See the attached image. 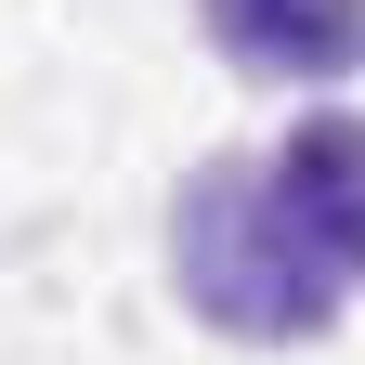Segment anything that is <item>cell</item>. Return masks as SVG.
I'll list each match as a JSON object with an SVG mask.
<instances>
[{"instance_id": "6da1fadb", "label": "cell", "mask_w": 365, "mask_h": 365, "mask_svg": "<svg viewBox=\"0 0 365 365\" xmlns=\"http://www.w3.org/2000/svg\"><path fill=\"white\" fill-rule=\"evenodd\" d=\"M170 287H182V313H209V327L248 339V352L327 339L339 300H352L327 235H313L300 196H287V170L248 157V144H222V157L182 170V196H170Z\"/></svg>"}, {"instance_id": "7a4b0ae2", "label": "cell", "mask_w": 365, "mask_h": 365, "mask_svg": "<svg viewBox=\"0 0 365 365\" xmlns=\"http://www.w3.org/2000/svg\"><path fill=\"white\" fill-rule=\"evenodd\" d=\"M196 26L222 39L235 78H274V91H313V78H352L365 66V0H196Z\"/></svg>"}, {"instance_id": "3957f363", "label": "cell", "mask_w": 365, "mask_h": 365, "mask_svg": "<svg viewBox=\"0 0 365 365\" xmlns=\"http://www.w3.org/2000/svg\"><path fill=\"white\" fill-rule=\"evenodd\" d=\"M287 196H300V222L327 235V261H339V287H365V118H300L287 130Z\"/></svg>"}]
</instances>
